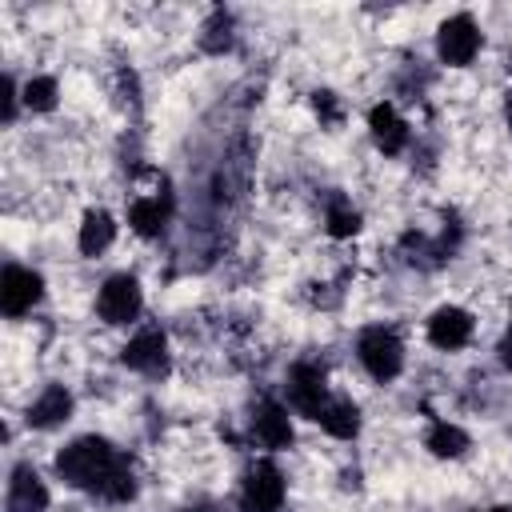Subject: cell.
Returning a JSON list of instances; mask_svg holds the SVG:
<instances>
[{"instance_id": "cell-20", "label": "cell", "mask_w": 512, "mask_h": 512, "mask_svg": "<svg viewBox=\"0 0 512 512\" xmlns=\"http://www.w3.org/2000/svg\"><path fill=\"white\" fill-rule=\"evenodd\" d=\"M56 80L52 76H32L24 88H20V100L32 108V112H52L56 108Z\"/></svg>"}, {"instance_id": "cell-13", "label": "cell", "mask_w": 512, "mask_h": 512, "mask_svg": "<svg viewBox=\"0 0 512 512\" xmlns=\"http://www.w3.org/2000/svg\"><path fill=\"white\" fill-rule=\"evenodd\" d=\"M168 216H172V196L168 192H140L128 204V224L140 236H160L164 224H168Z\"/></svg>"}, {"instance_id": "cell-5", "label": "cell", "mask_w": 512, "mask_h": 512, "mask_svg": "<svg viewBox=\"0 0 512 512\" xmlns=\"http://www.w3.org/2000/svg\"><path fill=\"white\" fill-rule=\"evenodd\" d=\"M480 44H484V36H480L476 20H472V16H464V12L448 16V20L436 28V56H440L444 64H452V68L472 64V60H476V52H480Z\"/></svg>"}, {"instance_id": "cell-3", "label": "cell", "mask_w": 512, "mask_h": 512, "mask_svg": "<svg viewBox=\"0 0 512 512\" xmlns=\"http://www.w3.org/2000/svg\"><path fill=\"white\" fill-rule=\"evenodd\" d=\"M284 492V472L272 460H256L240 484V512H280Z\"/></svg>"}, {"instance_id": "cell-12", "label": "cell", "mask_w": 512, "mask_h": 512, "mask_svg": "<svg viewBox=\"0 0 512 512\" xmlns=\"http://www.w3.org/2000/svg\"><path fill=\"white\" fill-rule=\"evenodd\" d=\"M4 508H8V512H48V488H44V480L36 476L32 464H16V468H12Z\"/></svg>"}, {"instance_id": "cell-16", "label": "cell", "mask_w": 512, "mask_h": 512, "mask_svg": "<svg viewBox=\"0 0 512 512\" xmlns=\"http://www.w3.org/2000/svg\"><path fill=\"white\" fill-rule=\"evenodd\" d=\"M316 424H320L328 436H336V440H356V432H360V408H356V400H348V396H332V400L324 404V412L316 416Z\"/></svg>"}, {"instance_id": "cell-24", "label": "cell", "mask_w": 512, "mask_h": 512, "mask_svg": "<svg viewBox=\"0 0 512 512\" xmlns=\"http://www.w3.org/2000/svg\"><path fill=\"white\" fill-rule=\"evenodd\" d=\"M484 512H512V508H504V504H500V508H484Z\"/></svg>"}, {"instance_id": "cell-6", "label": "cell", "mask_w": 512, "mask_h": 512, "mask_svg": "<svg viewBox=\"0 0 512 512\" xmlns=\"http://www.w3.org/2000/svg\"><path fill=\"white\" fill-rule=\"evenodd\" d=\"M328 400H332V392H328L324 368H316V364H292V372H288V404L300 416L316 420Z\"/></svg>"}, {"instance_id": "cell-25", "label": "cell", "mask_w": 512, "mask_h": 512, "mask_svg": "<svg viewBox=\"0 0 512 512\" xmlns=\"http://www.w3.org/2000/svg\"><path fill=\"white\" fill-rule=\"evenodd\" d=\"M508 128H512V96H508Z\"/></svg>"}, {"instance_id": "cell-9", "label": "cell", "mask_w": 512, "mask_h": 512, "mask_svg": "<svg viewBox=\"0 0 512 512\" xmlns=\"http://www.w3.org/2000/svg\"><path fill=\"white\" fill-rule=\"evenodd\" d=\"M472 328H476L472 312H464V308H456V304H444V308H436V312L428 316V340H432L440 352L464 348V344L472 340Z\"/></svg>"}, {"instance_id": "cell-10", "label": "cell", "mask_w": 512, "mask_h": 512, "mask_svg": "<svg viewBox=\"0 0 512 512\" xmlns=\"http://www.w3.org/2000/svg\"><path fill=\"white\" fill-rule=\"evenodd\" d=\"M368 132H372V144H376L384 156H400V152L408 148V140H412L408 120H404L392 104H376V108L368 112Z\"/></svg>"}, {"instance_id": "cell-21", "label": "cell", "mask_w": 512, "mask_h": 512, "mask_svg": "<svg viewBox=\"0 0 512 512\" xmlns=\"http://www.w3.org/2000/svg\"><path fill=\"white\" fill-rule=\"evenodd\" d=\"M312 108H316V116L324 124H340V104H336L332 92H312Z\"/></svg>"}, {"instance_id": "cell-2", "label": "cell", "mask_w": 512, "mask_h": 512, "mask_svg": "<svg viewBox=\"0 0 512 512\" xmlns=\"http://www.w3.org/2000/svg\"><path fill=\"white\" fill-rule=\"evenodd\" d=\"M356 356H360L364 372H368L376 384L396 380L400 368H404V344H400V336H396L392 328H384V324H372V328L360 332Z\"/></svg>"}, {"instance_id": "cell-8", "label": "cell", "mask_w": 512, "mask_h": 512, "mask_svg": "<svg viewBox=\"0 0 512 512\" xmlns=\"http://www.w3.org/2000/svg\"><path fill=\"white\" fill-rule=\"evenodd\" d=\"M120 360H124L132 372L160 376V372L168 368V340H164V332H160V328H140V332L124 344Z\"/></svg>"}, {"instance_id": "cell-19", "label": "cell", "mask_w": 512, "mask_h": 512, "mask_svg": "<svg viewBox=\"0 0 512 512\" xmlns=\"http://www.w3.org/2000/svg\"><path fill=\"white\" fill-rule=\"evenodd\" d=\"M324 224H328V236L348 240V236H356V232H360V212H356L348 200H332V204H328Z\"/></svg>"}, {"instance_id": "cell-7", "label": "cell", "mask_w": 512, "mask_h": 512, "mask_svg": "<svg viewBox=\"0 0 512 512\" xmlns=\"http://www.w3.org/2000/svg\"><path fill=\"white\" fill-rule=\"evenodd\" d=\"M40 296H44L40 272L20 268V264H8V268L0 272V308H4V316H24V312H32V308L40 304Z\"/></svg>"}, {"instance_id": "cell-4", "label": "cell", "mask_w": 512, "mask_h": 512, "mask_svg": "<svg viewBox=\"0 0 512 512\" xmlns=\"http://www.w3.org/2000/svg\"><path fill=\"white\" fill-rule=\"evenodd\" d=\"M144 308V292H140V280L128 276V272H116L100 284V296H96V312L104 324H132Z\"/></svg>"}, {"instance_id": "cell-22", "label": "cell", "mask_w": 512, "mask_h": 512, "mask_svg": "<svg viewBox=\"0 0 512 512\" xmlns=\"http://www.w3.org/2000/svg\"><path fill=\"white\" fill-rule=\"evenodd\" d=\"M16 100H20V92H16V80L8 76V80H4V124L16 120Z\"/></svg>"}, {"instance_id": "cell-11", "label": "cell", "mask_w": 512, "mask_h": 512, "mask_svg": "<svg viewBox=\"0 0 512 512\" xmlns=\"http://www.w3.org/2000/svg\"><path fill=\"white\" fill-rule=\"evenodd\" d=\"M252 436H256V444L268 448V452L288 448V444H292V420H288V408L276 404V400L256 404V412H252Z\"/></svg>"}, {"instance_id": "cell-1", "label": "cell", "mask_w": 512, "mask_h": 512, "mask_svg": "<svg viewBox=\"0 0 512 512\" xmlns=\"http://www.w3.org/2000/svg\"><path fill=\"white\" fill-rule=\"evenodd\" d=\"M56 476L68 488L96 492L100 500H112V504H124L136 496L132 464L104 436H80L68 448H60L56 452Z\"/></svg>"}, {"instance_id": "cell-23", "label": "cell", "mask_w": 512, "mask_h": 512, "mask_svg": "<svg viewBox=\"0 0 512 512\" xmlns=\"http://www.w3.org/2000/svg\"><path fill=\"white\" fill-rule=\"evenodd\" d=\"M500 364H504V368H512V332L500 340Z\"/></svg>"}, {"instance_id": "cell-26", "label": "cell", "mask_w": 512, "mask_h": 512, "mask_svg": "<svg viewBox=\"0 0 512 512\" xmlns=\"http://www.w3.org/2000/svg\"><path fill=\"white\" fill-rule=\"evenodd\" d=\"M188 512H208V508H188Z\"/></svg>"}, {"instance_id": "cell-15", "label": "cell", "mask_w": 512, "mask_h": 512, "mask_svg": "<svg viewBox=\"0 0 512 512\" xmlns=\"http://www.w3.org/2000/svg\"><path fill=\"white\" fill-rule=\"evenodd\" d=\"M112 240H116V220H112V212H108V208H88L84 220H80V236H76L80 252H84V256H100V252L112 248Z\"/></svg>"}, {"instance_id": "cell-17", "label": "cell", "mask_w": 512, "mask_h": 512, "mask_svg": "<svg viewBox=\"0 0 512 512\" xmlns=\"http://www.w3.org/2000/svg\"><path fill=\"white\" fill-rule=\"evenodd\" d=\"M424 444H428V452L440 456V460H460V456L468 452V432L456 428V424H448V420H436V424L428 428Z\"/></svg>"}, {"instance_id": "cell-14", "label": "cell", "mask_w": 512, "mask_h": 512, "mask_svg": "<svg viewBox=\"0 0 512 512\" xmlns=\"http://www.w3.org/2000/svg\"><path fill=\"white\" fill-rule=\"evenodd\" d=\"M72 416V392L64 388V384H48L32 404H28V428H40V432H48V428H60L64 420Z\"/></svg>"}, {"instance_id": "cell-18", "label": "cell", "mask_w": 512, "mask_h": 512, "mask_svg": "<svg viewBox=\"0 0 512 512\" xmlns=\"http://www.w3.org/2000/svg\"><path fill=\"white\" fill-rule=\"evenodd\" d=\"M232 44H236V24H232V16H228V12H212V16L204 20L200 48L212 52V56H224Z\"/></svg>"}]
</instances>
